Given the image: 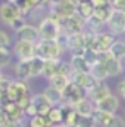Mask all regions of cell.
I'll return each instance as SVG.
<instances>
[{
	"instance_id": "18",
	"label": "cell",
	"mask_w": 125,
	"mask_h": 127,
	"mask_svg": "<svg viewBox=\"0 0 125 127\" xmlns=\"http://www.w3.org/2000/svg\"><path fill=\"white\" fill-rule=\"evenodd\" d=\"M70 65L74 71H82V72H89L91 65L86 61L83 56H71Z\"/></svg>"
},
{
	"instance_id": "30",
	"label": "cell",
	"mask_w": 125,
	"mask_h": 127,
	"mask_svg": "<svg viewBox=\"0 0 125 127\" xmlns=\"http://www.w3.org/2000/svg\"><path fill=\"white\" fill-rule=\"evenodd\" d=\"M47 118L53 122V125H58L64 121L62 117V109L61 108H51L50 112L47 113Z\"/></svg>"
},
{
	"instance_id": "13",
	"label": "cell",
	"mask_w": 125,
	"mask_h": 127,
	"mask_svg": "<svg viewBox=\"0 0 125 127\" xmlns=\"http://www.w3.org/2000/svg\"><path fill=\"white\" fill-rule=\"evenodd\" d=\"M87 94H88V97L91 98L92 102L97 103V102H100L101 99L106 98L107 95H110L111 93H110V89H109L107 85H105L102 81H98L97 85H96L95 88H92L91 90H88Z\"/></svg>"
},
{
	"instance_id": "27",
	"label": "cell",
	"mask_w": 125,
	"mask_h": 127,
	"mask_svg": "<svg viewBox=\"0 0 125 127\" xmlns=\"http://www.w3.org/2000/svg\"><path fill=\"white\" fill-rule=\"evenodd\" d=\"M110 52L112 54V56L118 60L125 59V42L115 41L112 43V46L110 47Z\"/></svg>"
},
{
	"instance_id": "29",
	"label": "cell",
	"mask_w": 125,
	"mask_h": 127,
	"mask_svg": "<svg viewBox=\"0 0 125 127\" xmlns=\"http://www.w3.org/2000/svg\"><path fill=\"white\" fill-rule=\"evenodd\" d=\"M103 24H105V22L98 19L95 15H92L88 19H86V29H89L92 32H95V33H98V31L102 28Z\"/></svg>"
},
{
	"instance_id": "34",
	"label": "cell",
	"mask_w": 125,
	"mask_h": 127,
	"mask_svg": "<svg viewBox=\"0 0 125 127\" xmlns=\"http://www.w3.org/2000/svg\"><path fill=\"white\" fill-rule=\"evenodd\" d=\"M9 61H10V54H9L8 48L0 47V67L6 66Z\"/></svg>"
},
{
	"instance_id": "4",
	"label": "cell",
	"mask_w": 125,
	"mask_h": 127,
	"mask_svg": "<svg viewBox=\"0 0 125 127\" xmlns=\"http://www.w3.org/2000/svg\"><path fill=\"white\" fill-rule=\"evenodd\" d=\"M106 24L114 34L125 33V10L114 9L106 20Z\"/></svg>"
},
{
	"instance_id": "48",
	"label": "cell",
	"mask_w": 125,
	"mask_h": 127,
	"mask_svg": "<svg viewBox=\"0 0 125 127\" xmlns=\"http://www.w3.org/2000/svg\"><path fill=\"white\" fill-rule=\"evenodd\" d=\"M79 3H82V1H91V0H78Z\"/></svg>"
},
{
	"instance_id": "21",
	"label": "cell",
	"mask_w": 125,
	"mask_h": 127,
	"mask_svg": "<svg viewBox=\"0 0 125 127\" xmlns=\"http://www.w3.org/2000/svg\"><path fill=\"white\" fill-rule=\"evenodd\" d=\"M75 12L77 14H79L83 19H88L89 17L93 15V13H95V8L92 6L91 1H82L77 5L75 8Z\"/></svg>"
},
{
	"instance_id": "5",
	"label": "cell",
	"mask_w": 125,
	"mask_h": 127,
	"mask_svg": "<svg viewBox=\"0 0 125 127\" xmlns=\"http://www.w3.org/2000/svg\"><path fill=\"white\" fill-rule=\"evenodd\" d=\"M70 81L77 84L78 87H80L82 89H84L86 93L88 90H91L92 88H95L97 85V83L101 81V80H97L95 79L89 72H82V71H74L70 74Z\"/></svg>"
},
{
	"instance_id": "9",
	"label": "cell",
	"mask_w": 125,
	"mask_h": 127,
	"mask_svg": "<svg viewBox=\"0 0 125 127\" xmlns=\"http://www.w3.org/2000/svg\"><path fill=\"white\" fill-rule=\"evenodd\" d=\"M115 41H116L115 37H114V34H111V33H96L91 48H93L96 52L97 51L110 50V47L112 46V43Z\"/></svg>"
},
{
	"instance_id": "16",
	"label": "cell",
	"mask_w": 125,
	"mask_h": 127,
	"mask_svg": "<svg viewBox=\"0 0 125 127\" xmlns=\"http://www.w3.org/2000/svg\"><path fill=\"white\" fill-rule=\"evenodd\" d=\"M73 107H74V109L77 111V113L79 116H92L93 111H95L91 100H88L86 98H82L78 103H75L73 105Z\"/></svg>"
},
{
	"instance_id": "41",
	"label": "cell",
	"mask_w": 125,
	"mask_h": 127,
	"mask_svg": "<svg viewBox=\"0 0 125 127\" xmlns=\"http://www.w3.org/2000/svg\"><path fill=\"white\" fill-rule=\"evenodd\" d=\"M91 4L95 9H100V8H105L110 3V0H91Z\"/></svg>"
},
{
	"instance_id": "33",
	"label": "cell",
	"mask_w": 125,
	"mask_h": 127,
	"mask_svg": "<svg viewBox=\"0 0 125 127\" xmlns=\"http://www.w3.org/2000/svg\"><path fill=\"white\" fill-rule=\"evenodd\" d=\"M83 57L86 59V61L89 64V65H93V64H96V62H97V52L93 50V48L88 47V48L84 50Z\"/></svg>"
},
{
	"instance_id": "6",
	"label": "cell",
	"mask_w": 125,
	"mask_h": 127,
	"mask_svg": "<svg viewBox=\"0 0 125 127\" xmlns=\"http://www.w3.org/2000/svg\"><path fill=\"white\" fill-rule=\"evenodd\" d=\"M84 92H86L84 89H82L77 84L70 81L66 85V88L62 90V102H64V104H68V105L73 107L82 98H84Z\"/></svg>"
},
{
	"instance_id": "8",
	"label": "cell",
	"mask_w": 125,
	"mask_h": 127,
	"mask_svg": "<svg viewBox=\"0 0 125 127\" xmlns=\"http://www.w3.org/2000/svg\"><path fill=\"white\" fill-rule=\"evenodd\" d=\"M14 52L20 60H29L36 55V43L19 39L14 46Z\"/></svg>"
},
{
	"instance_id": "50",
	"label": "cell",
	"mask_w": 125,
	"mask_h": 127,
	"mask_svg": "<svg viewBox=\"0 0 125 127\" xmlns=\"http://www.w3.org/2000/svg\"><path fill=\"white\" fill-rule=\"evenodd\" d=\"M0 78H1V72H0Z\"/></svg>"
},
{
	"instance_id": "42",
	"label": "cell",
	"mask_w": 125,
	"mask_h": 127,
	"mask_svg": "<svg viewBox=\"0 0 125 127\" xmlns=\"http://www.w3.org/2000/svg\"><path fill=\"white\" fill-rule=\"evenodd\" d=\"M110 3L114 9L125 10V0H110Z\"/></svg>"
},
{
	"instance_id": "31",
	"label": "cell",
	"mask_w": 125,
	"mask_h": 127,
	"mask_svg": "<svg viewBox=\"0 0 125 127\" xmlns=\"http://www.w3.org/2000/svg\"><path fill=\"white\" fill-rule=\"evenodd\" d=\"M96 121L93 116H79V120L75 127H95Z\"/></svg>"
},
{
	"instance_id": "1",
	"label": "cell",
	"mask_w": 125,
	"mask_h": 127,
	"mask_svg": "<svg viewBox=\"0 0 125 127\" xmlns=\"http://www.w3.org/2000/svg\"><path fill=\"white\" fill-rule=\"evenodd\" d=\"M61 52L62 48L56 39H41L38 43H36V55L44 60L59 59Z\"/></svg>"
},
{
	"instance_id": "37",
	"label": "cell",
	"mask_w": 125,
	"mask_h": 127,
	"mask_svg": "<svg viewBox=\"0 0 125 127\" xmlns=\"http://www.w3.org/2000/svg\"><path fill=\"white\" fill-rule=\"evenodd\" d=\"M106 127H125V121L121 117H119V116H116L115 113H114L110 123Z\"/></svg>"
},
{
	"instance_id": "22",
	"label": "cell",
	"mask_w": 125,
	"mask_h": 127,
	"mask_svg": "<svg viewBox=\"0 0 125 127\" xmlns=\"http://www.w3.org/2000/svg\"><path fill=\"white\" fill-rule=\"evenodd\" d=\"M92 116H93V118H95L96 123H100L101 126L106 127V126L110 123V121H111V118H112L114 113H109V112L100 111V109H96V108H95V111H93Z\"/></svg>"
},
{
	"instance_id": "11",
	"label": "cell",
	"mask_w": 125,
	"mask_h": 127,
	"mask_svg": "<svg viewBox=\"0 0 125 127\" xmlns=\"http://www.w3.org/2000/svg\"><path fill=\"white\" fill-rule=\"evenodd\" d=\"M31 103L36 108L37 114H41V116H47L50 109L53 108V104L46 98L45 94H37L35 97H32L31 98Z\"/></svg>"
},
{
	"instance_id": "24",
	"label": "cell",
	"mask_w": 125,
	"mask_h": 127,
	"mask_svg": "<svg viewBox=\"0 0 125 127\" xmlns=\"http://www.w3.org/2000/svg\"><path fill=\"white\" fill-rule=\"evenodd\" d=\"M4 105L3 111L6 113L8 117H13V118H20V116H22V112L23 109H20L18 107V104L15 102H6Z\"/></svg>"
},
{
	"instance_id": "23",
	"label": "cell",
	"mask_w": 125,
	"mask_h": 127,
	"mask_svg": "<svg viewBox=\"0 0 125 127\" xmlns=\"http://www.w3.org/2000/svg\"><path fill=\"white\" fill-rule=\"evenodd\" d=\"M44 94L46 95V98L51 102L53 105L54 104H59V103L62 102V92L56 89V88H54V87H51V85L45 90Z\"/></svg>"
},
{
	"instance_id": "15",
	"label": "cell",
	"mask_w": 125,
	"mask_h": 127,
	"mask_svg": "<svg viewBox=\"0 0 125 127\" xmlns=\"http://www.w3.org/2000/svg\"><path fill=\"white\" fill-rule=\"evenodd\" d=\"M89 74L97 80H105L106 78H109V71H107V67L105 64L102 62H96L91 65V70H89Z\"/></svg>"
},
{
	"instance_id": "14",
	"label": "cell",
	"mask_w": 125,
	"mask_h": 127,
	"mask_svg": "<svg viewBox=\"0 0 125 127\" xmlns=\"http://www.w3.org/2000/svg\"><path fill=\"white\" fill-rule=\"evenodd\" d=\"M15 75H17L18 80H22V81H26L32 76L31 75V67H29V61L28 60H20L17 64Z\"/></svg>"
},
{
	"instance_id": "40",
	"label": "cell",
	"mask_w": 125,
	"mask_h": 127,
	"mask_svg": "<svg viewBox=\"0 0 125 127\" xmlns=\"http://www.w3.org/2000/svg\"><path fill=\"white\" fill-rule=\"evenodd\" d=\"M10 45V38L4 31H0V47L6 48Z\"/></svg>"
},
{
	"instance_id": "7",
	"label": "cell",
	"mask_w": 125,
	"mask_h": 127,
	"mask_svg": "<svg viewBox=\"0 0 125 127\" xmlns=\"http://www.w3.org/2000/svg\"><path fill=\"white\" fill-rule=\"evenodd\" d=\"M62 31L68 34L73 33H82L86 28V19H83L79 14H73L71 17L66 18L65 22L61 26Z\"/></svg>"
},
{
	"instance_id": "2",
	"label": "cell",
	"mask_w": 125,
	"mask_h": 127,
	"mask_svg": "<svg viewBox=\"0 0 125 127\" xmlns=\"http://www.w3.org/2000/svg\"><path fill=\"white\" fill-rule=\"evenodd\" d=\"M61 31H62V28H61L60 23L51 15L45 18L38 27L41 39H56L58 36L61 33Z\"/></svg>"
},
{
	"instance_id": "44",
	"label": "cell",
	"mask_w": 125,
	"mask_h": 127,
	"mask_svg": "<svg viewBox=\"0 0 125 127\" xmlns=\"http://www.w3.org/2000/svg\"><path fill=\"white\" fill-rule=\"evenodd\" d=\"M118 92L123 98H125V80H121L118 84Z\"/></svg>"
},
{
	"instance_id": "25",
	"label": "cell",
	"mask_w": 125,
	"mask_h": 127,
	"mask_svg": "<svg viewBox=\"0 0 125 127\" xmlns=\"http://www.w3.org/2000/svg\"><path fill=\"white\" fill-rule=\"evenodd\" d=\"M29 127H53V122H51L47 116H41V114H36L33 117H31L29 120Z\"/></svg>"
},
{
	"instance_id": "39",
	"label": "cell",
	"mask_w": 125,
	"mask_h": 127,
	"mask_svg": "<svg viewBox=\"0 0 125 127\" xmlns=\"http://www.w3.org/2000/svg\"><path fill=\"white\" fill-rule=\"evenodd\" d=\"M4 127H23V123H22V121H20V118L8 117Z\"/></svg>"
},
{
	"instance_id": "38",
	"label": "cell",
	"mask_w": 125,
	"mask_h": 127,
	"mask_svg": "<svg viewBox=\"0 0 125 127\" xmlns=\"http://www.w3.org/2000/svg\"><path fill=\"white\" fill-rule=\"evenodd\" d=\"M14 83L13 79H10V76H6V75H1V78H0V89H1L3 92H5L12 84Z\"/></svg>"
},
{
	"instance_id": "45",
	"label": "cell",
	"mask_w": 125,
	"mask_h": 127,
	"mask_svg": "<svg viewBox=\"0 0 125 127\" xmlns=\"http://www.w3.org/2000/svg\"><path fill=\"white\" fill-rule=\"evenodd\" d=\"M6 120H8L6 113H5L4 111H0V127H4V125H5Z\"/></svg>"
},
{
	"instance_id": "47",
	"label": "cell",
	"mask_w": 125,
	"mask_h": 127,
	"mask_svg": "<svg viewBox=\"0 0 125 127\" xmlns=\"http://www.w3.org/2000/svg\"><path fill=\"white\" fill-rule=\"evenodd\" d=\"M55 127H69V126H66V125L64 123V125H61V126H55Z\"/></svg>"
},
{
	"instance_id": "10",
	"label": "cell",
	"mask_w": 125,
	"mask_h": 127,
	"mask_svg": "<svg viewBox=\"0 0 125 127\" xmlns=\"http://www.w3.org/2000/svg\"><path fill=\"white\" fill-rule=\"evenodd\" d=\"M17 33V37L19 39H23V41H29V42H36L41 38L40 37V32H38V28L33 27V26H29V24H24L19 29L15 31Z\"/></svg>"
},
{
	"instance_id": "12",
	"label": "cell",
	"mask_w": 125,
	"mask_h": 127,
	"mask_svg": "<svg viewBox=\"0 0 125 127\" xmlns=\"http://www.w3.org/2000/svg\"><path fill=\"white\" fill-rule=\"evenodd\" d=\"M95 104H96V109L105 111V112H109V113H115L119 108V99L115 95L110 94L106 98L101 99L100 102H97Z\"/></svg>"
},
{
	"instance_id": "28",
	"label": "cell",
	"mask_w": 125,
	"mask_h": 127,
	"mask_svg": "<svg viewBox=\"0 0 125 127\" xmlns=\"http://www.w3.org/2000/svg\"><path fill=\"white\" fill-rule=\"evenodd\" d=\"M106 67H107V71H109V76H116L121 72L123 67H121V64H120V60L112 57L110 61H107L106 64Z\"/></svg>"
},
{
	"instance_id": "17",
	"label": "cell",
	"mask_w": 125,
	"mask_h": 127,
	"mask_svg": "<svg viewBox=\"0 0 125 127\" xmlns=\"http://www.w3.org/2000/svg\"><path fill=\"white\" fill-rule=\"evenodd\" d=\"M28 61H29V67H31V75L32 76L41 75V74H42V70H44V66H45V60L42 57L35 55Z\"/></svg>"
},
{
	"instance_id": "26",
	"label": "cell",
	"mask_w": 125,
	"mask_h": 127,
	"mask_svg": "<svg viewBox=\"0 0 125 127\" xmlns=\"http://www.w3.org/2000/svg\"><path fill=\"white\" fill-rule=\"evenodd\" d=\"M74 47H83L84 46V37L83 33H73V34H68V48H74Z\"/></svg>"
},
{
	"instance_id": "20",
	"label": "cell",
	"mask_w": 125,
	"mask_h": 127,
	"mask_svg": "<svg viewBox=\"0 0 125 127\" xmlns=\"http://www.w3.org/2000/svg\"><path fill=\"white\" fill-rule=\"evenodd\" d=\"M50 81V85L54 87L59 90H64L66 88V85L70 83V78L69 76H65V75H60V74H55V75L53 78L49 79Z\"/></svg>"
},
{
	"instance_id": "43",
	"label": "cell",
	"mask_w": 125,
	"mask_h": 127,
	"mask_svg": "<svg viewBox=\"0 0 125 127\" xmlns=\"http://www.w3.org/2000/svg\"><path fill=\"white\" fill-rule=\"evenodd\" d=\"M24 113L27 114V116H29V117H33V116H36L37 114V111H36V108L32 105V103H31L28 107L24 109Z\"/></svg>"
},
{
	"instance_id": "3",
	"label": "cell",
	"mask_w": 125,
	"mask_h": 127,
	"mask_svg": "<svg viewBox=\"0 0 125 127\" xmlns=\"http://www.w3.org/2000/svg\"><path fill=\"white\" fill-rule=\"evenodd\" d=\"M22 17H23L22 9H20V6L17 3L6 1V3H3L0 5V19L5 24L10 26L13 22H15L17 19L22 18Z\"/></svg>"
},
{
	"instance_id": "46",
	"label": "cell",
	"mask_w": 125,
	"mask_h": 127,
	"mask_svg": "<svg viewBox=\"0 0 125 127\" xmlns=\"http://www.w3.org/2000/svg\"><path fill=\"white\" fill-rule=\"evenodd\" d=\"M49 1H53V0H41V4H46Z\"/></svg>"
},
{
	"instance_id": "36",
	"label": "cell",
	"mask_w": 125,
	"mask_h": 127,
	"mask_svg": "<svg viewBox=\"0 0 125 127\" xmlns=\"http://www.w3.org/2000/svg\"><path fill=\"white\" fill-rule=\"evenodd\" d=\"M112 54L110 52V50H105V51H97V62H102L106 64L107 61H110L112 59Z\"/></svg>"
},
{
	"instance_id": "35",
	"label": "cell",
	"mask_w": 125,
	"mask_h": 127,
	"mask_svg": "<svg viewBox=\"0 0 125 127\" xmlns=\"http://www.w3.org/2000/svg\"><path fill=\"white\" fill-rule=\"evenodd\" d=\"M15 103L18 104V107L20 109H26L28 105L31 104V97L28 94H23V95H20V97H18V99L15 100Z\"/></svg>"
},
{
	"instance_id": "19",
	"label": "cell",
	"mask_w": 125,
	"mask_h": 127,
	"mask_svg": "<svg viewBox=\"0 0 125 127\" xmlns=\"http://www.w3.org/2000/svg\"><path fill=\"white\" fill-rule=\"evenodd\" d=\"M58 62H59V59L45 60V66H44V70H42L41 75L47 79L53 78L55 74H58Z\"/></svg>"
},
{
	"instance_id": "32",
	"label": "cell",
	"mask_w": 125,
	"mask_h": 127,
	"mask_svg": "<svg viewBox=\"0 0 125 127\" xmlns=\"http://www.w3.org/2000/svg\"><path fill=\"white\" fill-rule=\"evenodd\" d=\"M71 72H73V67L70 65V62H64V61L59 60V62H58V74L65 75V76H70Z\"/></svg>"
},
{
	"instance_id": "49",
	"label": "cell",
	"mask_w": 125,
	"mask_h": 127,
	"mask_svg": "<svg viewBox=\"0 0 125 127\" xmlns=\"http://www.w3.org/2000/svg\"><path fill=\"white\" fill-rule=\"evenodd\" d=\"M0 111H3V104L0 103Z\"/></svg>"
}]
</instances>
